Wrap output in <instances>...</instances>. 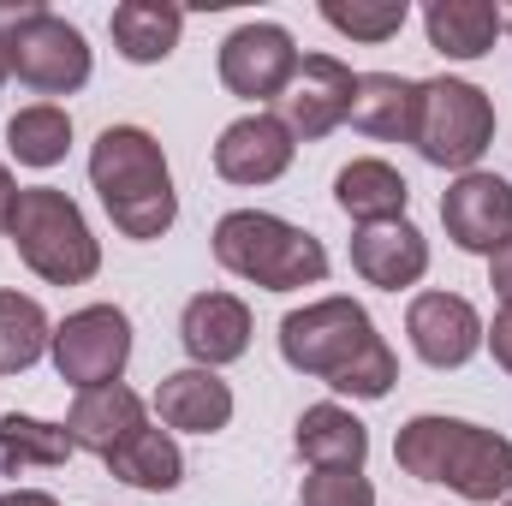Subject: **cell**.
I'll return each mask as SVG.
<instances>
[{"label":"cell","mask_w":512,"mask_h":506,"mask_svg":"<svg viewBox=\"0 0 512 506\" xmlns=\"http://www.w3.org/2000/svg\"><path fill=\"white\" fill-rule=\"evenodd\" d=\"M393 459H399L405 477L441 483L471 506H495L512 495V441L501 429H483V423H465V417L417 411L411 423H399Z\"/></svg>","instance_id":"1"},{"label":"cell","mask_w":512,"mask_h":506,"mask_svg":"<svg viewBox=\"0 0 512 506\" xmlns=\"http://www.w3.org/2000/svg\"><path fill=\"white\" fill-rule=\"evenodd\" d=\"M90 185L108 209V221L149 245L179 221V191H173V167L167 149L143 126H108L90 143Z\"/></svg>","instance_id":"2"},{"label":"cell","mask_w":512,"mask_h":506,"mask_svg":"<svg viewBox=\"0 0 512 506\" xmlns=\"http://www.w3.org/2000/svg\"><path fill=\"white\" fill-rule=\"evenodd\" d=\"M215 262L233 280H251L262 292H298V286H322L328 280V251L316 233L268 215V209H227L209 233Z\"/></svg>","instance_id":"3"},{"label":"cell","mask_w":512,"mask_h":506,"mask_svg":"<svg viewBox=\"0 0 512 506\" xmlns=\"http://www.w3.org/2000/svg\"><path fill=\"white\" fill-rule=\"evenodd\" d=\"M6 239L18 245V262L48 286H84L102 274V239L60 185H24Z\"/></svg>","instance_id":"4"},{"label":"cell","mask_w":512,"mask_h":506,"mask_svg":"<svg viewBox=\"0 0 512 506\" xmlns=\"http://www.w3.org/2000/svg\"><path fill=\"white\" fill-rule=\"evenodd\" d=\"M417 155L447 173H477L495 149V102L471 78H423L417 84Z\"/></svg>","instance_id":"5"},{"label":"cell","mask_w":512,"mask_h":506,"mask_svg":"<svg viewBox=\"0 0 512 506\" xmlns=\"http://www.w3.org/2000/svg\"><path fill=\"white\" fill-rule=\"evenodd\" d=\"M376 340L382 334H376L370 310L358 298H340V292L280 316V358H286V370L316 376V381H340Z\"/></svg>","instance_id":"6"},{"label":"cell","mask_w":512,"mask_h":506,"mask_svg":"<svg viewBox=\"0 0 512 506\" xmlns=\"http://www.w3.org/2000/svg\"><path fill=\"white\" fill-rule=\"evenodd\" d=\"M0 42H6L12 78H18L24 90H36V96H72V90H84L90 72H96L84 30L66 24L60 12H36V18H24V24H18L12 36H0Z\"/></svg>","instance_id":"7"},{"label":"cell","mask_w":512,"mask_h":506,"mask_svg":"<svg viewBox=\"0 0 512 506\" xmlns=\"http://www.w3.org/2000/svg\"><path fill=\"white\" fill-rule=\"evenodd\" d=\"M48 358H54L60 381L78 387V393L114 387L131 364V316L120 304H84V310H72V316L54 328Z\"/></svg>","instance_id":"8"},{"label":"cell","mask_w":512,"mask_h":506,"mask_svg":"<svg viewBox=\"0 0 512 506\" xmlns=\"http://www.w3.org/2000/svg\"><path fill=\"white\" fill-rule=\"evenodd\" d=\"M298 42H292V30L286 24H274V18H251V24H239L227 42H221V84L239 96V102H280L286 96V84H292V72H298Z\"/></svg>","instance_id":"9"},{"label":"cell","mask_w":512,"mask_h":506,"mask_svg":"<svg viewBox=\"0 0 512 506\" xmlns=\"http://www.w3.org/2000/svg\"><path fill=\"white\" fill-rule=\"evenodd\" d=\"M441 227L465 256H501L512 245V179L501 173H459L441 197Z\"/></svg>","instance_id":"10"},{"label":"cell","mask_w":512,"mask_h":506,"mask_svg":"<svg viewBox=\"0 0 512 506\" xmlns=\"http://www.w3.org/2000/svg\"><path fill=\"white\" fill-rule=\"evenodd\" d=\"M352 90H358V72L334 54H304L286 96H280V126L292 131L298 143H322L334 126H346L352 114Z\"/></svg>","instance_id":"11"},{"label":"cell","mask_w":512,"mask_h":506,"mask_svg":"<svg viewBox=\"0 0 512 506\" xmlns=\"http://www.w3.org/2000/svg\"><path fill=\"white\" fill-rule=\"evenodd\" d=\"M405 334L429 370H465L483 352V316L459 292H417L405 310Z\"/></svg>","instance_id":"12"},{"label":"cell","mask_w":512,"mask_h":506,"mask_svg":"<svg viewBox=\"0 0 512 506\" xmlns=\"http://www.w3.org/2000/svg\"><path fill=\"white\" fill-rule=\"evenodd\" d=\"M251 304L239 292H197L185 310H179V346L197 370H221V364H239L251 352Z\"/></svg>","instance_id":"13"},{"label":"cell","mask_w":512,"mask_h":506,"mask_svg":"<svg viewBox=\"0 0 512 506\" xmlns=\"http://www.w3.org/2000/svg\"><path fill=\"white\" fill-rule=\"evenodd\" d=\"M298 155V137L280 126V114H245L215 137V173L227 185H274Z\"/></svg>","instance_id":"14"},{"label":"cell","mask_w":512,"mask_h":506,"mask_svg":"<svg viewBox=\"0 0 512 506\" xmlns=\"http://www.w3.org/2000/svg\"><path fill=\"white\" fill-rule=\"evenodd\" d=\"M352 274L376 292H405L429 274V239L411 221H382L352 233Z\"/></svg>","instance_id":"15"},{"label":"cell","mask_w":512,"mask_h":506,"mask_svg":"<svg viewBox=\"0 0 512 506\" xmlns=\"http://www.w3.org/2000/svg\"><path fill=\"white\" fill-rule=\"evenodd\" d=\"M155 417L161 429H179V435H221L233 423V387L221 381V370H173L155 387Z\"/></svg>","instance_id":"16"},{"label":"cell","mask_w":512,"mask_h":506,"mask_svg":"<svg viewBox=\"0 0 512 506\" xmlns=\"http://www.w3.org/2000/svg\"><path fill=\"white\" fill-rule=\"evenodd\" d=\"M143 423H149V405L131 393L126 381L78 393L72 411H66V435H72V447H84V453H96V459H108V453H114L120 441H131Z\"/></svg>","instance_id":"17"},{"label":"cell","mask_w":512,"mask_h":506,"mask_svg":"<svg viewBox=\"0 0 512 506\" xmlns=\"http://www.w3.org/2000/svg\"><path fill=\"white\" fill-rule=\"evenodd\" d=\"M292 447L310 471H364L370 459V429L340 405V399H322L298 417L292 429Z\"/></svg>","instance_id":"18"},{"label":"cell","mask_w":512,"mask_h":506,"mask_svg":"<svg viewBox=\"0 0 512 506\" xmlns=\"http://www.w3.org/2000/svg\"><path fill=\"white\" fill-rule=\"evenodd\" d=\"M334 203L358 221V227H382V221H405L411 209V185L405 173L382 161V155H358L334 173Z\"/></svg>","instance_id":"19"},{"label":"cell","mask_w":512,"mask_h":506,"mask_svg":"<svg viewBox=\"0 0 512 506\" xmlns=\"http://www.w3.org/2000/svg\"><path fill=\"white\" fill-rule=\"evenodd\" d=\"M352 131L376 137V143H411L417 131V78H399V72H358V90H352Z\"/></svg>","instance_id":"20"},{"label":"cell","mask_w":512,"mask_h":506,"mask_svg":"<svg viewBox=\"0 0 512 506\" xmlns=\"http://www.w3.org/2000/svg\"><path fill=\"white\" fill-rule=\"evenodd\" d=\"M108 30H114L120 60H131V66H161L179 48V36H185V12L173 0H120L114 18H108Z\"/></svg>","instance_id":"21"},{"label":"cell","mask_w":512,"mask_h":506,"mask_svg":"<svg viewBox=\"0 0 512 506\" xmlns=\"http://www.w3.org/2000/svg\"><path fill=\"white\" fill-rule=\"evenodd\" d=\"M423 30H429L435 54H447V60H483L507 24H501V6H489V0H429L423 6Z\"/></svg>","instance_id":"22"},{"label":"cell","mask_w":512,"mask_h":506,"mask_svg":"<svg viewBox=\"0 0 512 506\" xmlns=\"http://www.w3.org/2000/svg\"><path fill=\"white\" fill-rule=\"evenodd\" d=\"M102 465H108L120 483L143 489V495H173V489L185 483V453H179L173 429H161V423H143V429H137L131 441H120Z\"/></svg>","instance_id":"23"},{"label":"cell","mask_w":512,"mask_h":506,"mask_svg":"<svg viewBox=\"0 0 512 506\" xmlns=\"http://www.w3.org/2000/svg\"><path fill=\"white\" fill-rule=\"evenodd\" d=\"M54 346V322L30 292L0 286V376H24L42 352Z\"/></svg>","instance_id":"24"},{"label":"cell","mask_w":512,"mask_h":506,"mask_svg":"<svg viewBox=\"0 0 512 506\" xmlns=\"http://www.w3.org/2000/svg\"><path fill=\"white\" fill-rule=\"evenodd\" d=\"M72 453H78V447H72L66 423L30 417V411H6V417H0V465H6V471H24V465L54 471V465H66Z\"/></svg>","instance_id":"25"},{"label":"cell","mask_w":512,"mask_h":506,"mask_svg":"<svg viewBox=\"0 0 512 506\" xmlns=\"http://www.w3.org/2000/svg\"><path fill=\"white\" fill-rule=\"evenodd\" d=\"M6 149L24 167H60L72 149V114L60 102H30L6 120Z\"/></svg>","instance_id":"26"},{"label":"cell","mask_w":512,"mask_h":506,"mask_svg":"<svg viewBox=\"0 0 512 506\" xmlns=\"http://www.w3.org/2000/svg\"><path fill=\"white\" fill-rule=\"evenodd\" d=\"M405 18H411L405 0H322V24L352 36V42H370V48L393 42L405 30Z\"/></svg>","instance_id":"27"},{"label":"cell","mask_w":512,"mask_h":506,"mask_svg":"<svg viewBox=\"0 0 512 506\" xmlns=\"http://www.w3.org/2000/svg\"><path fill=\"white\" fill-rule=\"evenodd\" d=\"M393 381H399V358H393V346H387V340H376V346L346 370V376L328 381V387H334V393H346V399H387V393H393Z\"/></svg>","instance_id":"28"},{"label":"cell","mask_w":512,"mask_h":506,"mask_svg":"<svg viewBox=\"0 0 512 506\" xmlns=\"http://www.w3.org/2000/svg\"><path fill=\"white\" fill-rule=\"evenodd\" d=\"M298 506H376V483L364 471H310Z\"/></svg>","instance_id":"29"},{"label":"cell","mask_w":512,"mask_h":506,"mask_svg":"<svg viewBox=\"0 0 512 506\" xmlns=\"http://www.w3.org/2000/svg\"><path fill=\"white\" fill-rule=\"evenodd\" d=\"M483 346L495 352V364L512 376V304H501V310H495V322H483Z\"/></svg>","instance_id":"30"},{"label":"cell","mask_w":512,"mask_h":506,"mask_svg":"<svg viewBox=\"0 0 512 506\" xmlns=\"http://www.w3.org/2000/svg\"><path fill=\"white\" fill-rule=\"evenodd\" d=\"M36 12H48L42 0H0V36H12L24 18H36Z\"/></svg>","instance_id":"31"},{"label":"cell","mask_w":512,"mask_h":506,"mask_svg":"<svg viewBox=\"0 0 512 506\" xmlns=\"http://www.w3.org/2000/svg\"><path fill=\"white\" fill-rule=\"evenodd\" d=\"M489 286L501 292V304H512V245L501 256H489Z\"/></svg>","instance_id":"32"},{"label":"cell","mask_w":512,"mask_h":506,"mask_svg":"<svg viewBox=\"0 0 512 506\" xmlns=\"http://www.w3.org/2000/svg\"><path fill=\"white\" fill-rule=\"evenodd\" d=\"M18 191H24V185H18V179H12V167L0 161V233L12 227V209H18Z\"/></svg>","instance_id":"33"},{"label":"cell","mask_w":512,"mask_h":506,"mask_svg":"<svg viewBox=\"0 0 512 506\" xmlns=\"http://www.w3.org/2000/svg\"><path fill=\"white\" fill-rule=\"evenodd\" d=\"M0 506H60L48 489H12V495H0Z\"/></svg>","instance_id":"34"},{"label":"cell","mask_w":512,"mask_h":506,"mask_svg":"<svg viewBox=\"0 0 512 506\" xmlns=\"http://www.w3.org/2000/svg\"><path fill=\"white\" fill-rule=\"evenodd\" d=\"M12 78V60H6V42H0V84Z\"/></svg>","instance_id":"35"},{"label":"cell","mask_w":512,"mask_h":506,"mask_svg":"<svg viewBox=\"0 0 512 506\" xmlns=\"http://www.w3.org/2000/svg\"><path fill=\"white\" fill-rule=\"evenodd\" d=\"M501 506H512V495H507V501H501Z\"/></svg>","instance_id":"36"}]
</instances>
